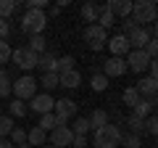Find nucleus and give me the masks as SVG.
Listing matches in <instances>:
<instances>
[{"label": "nucleus", "mask_w": 158, "mask_h": 148, "mask_svg": "<svg viewBox=\"0 0 158 148\" xmlns=\"http://www.w3.org/2000/svg\"><path fill=\"white\" fill-rule=\"evenodd\" d=\"M132 21L137 27H148V24H156L158 21V6L153 0H137L132 3Z\"/></svg>", "instance_id": "1"}, {"label": "nucleus", "mask_w": 158, "mask_h": 148, "mask_svg": "<svg viewBox=\"0 0 158 148\" xmlns=\"http://www.w3.org/2000/svg\"><path fill=\"white\" fill-rule=\"evenodd\" d=\"M48 27V13L45 11H34V8H27L21 16V32L34 37V34H42Z\"/></svg>", "instance_id": "2"}, {"label": "nucleus", "mask_w": 158, "mask_h": 148, "mask_svg": "<svg viewBox=\"0 0 158 148\" xmlns=\"http://www.w3.org/2000/svg\"><path fill=\"white\" fill-rule=\"evenodd\" d=\"M121 137H124L121 127L106 124V127H100V130H95L92 143H95V148H118V146H121Z\"/></svg>", "instance_id": "3"}, {"label": "nucleus", "mask_w": 158, "mask_h": 148, "mask_svg": "<svg viewBox=\"0 0 158 148\" xmlns=\"http://www.w3.org/2000/svg\"><path fill=\"white\" fill-rule=\"evenodd\" d=\"M13 95L19 98V101H32L34 95H37V80H34L32 74H24V77H19L16 82H13Z\"/></svg>", "instance_id": "4"}, {"label": "nucleus", "mask_w": 158, "mask_h": 148, "mask_svg": "<svg viewBox=\"0 0 158 148\" xmlns=\"http://www.w3.org/2000/svg\"><path fill=\"white\" fill-rule=\"evenodd\" d=\"M85 42L90 45V50H103L108 42V32L103 27H98V24H90L85 29Z\"/></svg>", "instance_id": "5"}, {"label": "nucleus", "mask_w": 158, "mask_h": 148, "mask_svg": "<svg viewBox=\"0 0 158 148\" xmlns=\"http://www.w3.org/2000/svg\"><path fill=\"white\" fill-rule=\"evenodd\" d=\"M37 58H40V56H37L34 50H29L27 45H24V48H16V50L11 53V61L16 63L19 69H24V72H29V69H37Z\"/></svg>", "instance_id": "6"}, {"label": "nucleus", "mask_w": 158, "mask_h": 148, "mask_svg": "<svg viewBox=\"0 0 158 148\" xmlns=\"http://www.w3.org/2000/svg\"><path fill=\"white\" fill-rule=\"evenodd\" d=\"M124 61H127V69H132L135 74L148 72V66H150V56H148L145 50H129Z\"/></svg>", "instance_id": "7"}, {"label": "nucleus", "mask_w": 158, "mask_h": 148, "mask_svg": "<svg viewBox=\"0 0 158 148\" xmlns=\"http://www.w3.org/2000/svg\"><path fill=\"white\" fill-rule=\"evenodd\" d=\"M53 114L58 116V124H69V119L77 114V103H74L71 98H61V101H56V106H53Z\"/></svg>", "instance_id": "8"}, {"label": "nucleus", "mask_w": 158, "mask_h": 148, "mask_svg": "<svg viewBox=\"0 0 158 148\" xmlns=\"http://www.w3.org/2000/svg\"><path fill=\"white\" fill-rule=\"evenodd\" d=\"M71 143H74V132H71L69 124H58L56 130L50 132V146H56V148H71Z\"/></svg>", "instance_id": "9"}, {"label": "nucleus", "mask_w": 158, "mask_h": 148, "mask_svg": "<svg viewBox=\"0 0 158 148\" xmlns=\"http://www.w3.org/2000/svg\"><path fill=\"white\" fill-rule=\"evenodd\" d=\"M53 106H56V98L50 95V93H37V95L29 101V108H32L34 114H50L53 111Z\"/></svg>", "instance_id": "10"}, {"label": "nucleus", "mask_w": 158, "mask_h": 148, "mask_svg": "<svg viewBox=\"0 0 158 148\" xmlns=\"http://www.w3.org/2000/svg\"><path fill=\"white\" fill-rule=\"evenodd\" d=\"M127 72H129V69H127V61H124V58L111 56V58L103 61V74H106L108 80H113V77H124Z\"/></svg>", "instance_id": "11"}, {"label": "nucleus", "mask_w": 158, "mask_h": 148, "mask_svg": "<svg viewBox=\"0 0 158 148\" xmlns=\"http://www.w3.org/2000/svg\"><path fill=\"white\" fill-rule=\"evenodd\" d=\"M106 45H108V50H111V56H116V58H124L127 53L132 50V48H129V40H127L124 34H113Z\"/></svg>", "instance_id": "12"}, {"label": "nucleus", "mask_w": 158, "mask_h": 148, "mask_svg": "<svg viewBox=\"0 0 158 148\" xmlns=\"http://www.w3.org/2000/svg\"><path fill=\"white\" fill-rule=\"evenodd\" d=\"M127 40H129V48H132V50H145V45L150 42V29H148V27H137Z\"/></svg>", "instance_id": "13"}, {"label": "nucleus", "mask_w": 158, "mask_h": 148, "mask_svg": "<svg viewBox=\"0 0 158 148\" xmlns=\"http://www.w3.org/2000/svg\"><path fill=\"white\" fill-rule=\"evenodd\" d=\"M135 87H137V93H140V98H158V80H153L150 74L142 77Z\"/></svg>", "instance_id": "14"}, {"label": "nucleus", "mask_w": 158, "mask_h": 148, "mask_svg": "<svg viewBox=\"0 0 158 148\" xmlns=\"http://www.w3.org/2000/svg\"><path fill=\"white\" fill-rule=\"evenodd\" d=\"M103 8H108L113 16H121V19H129L132 16V3H129V0H108Z\"/></svg>", "instance_id": "15"}, {"label": "nucleus", "mask_w": 158, "mask_h": 148, "mask_svg": "<svg viewBox=\"0 0 158 148\" xmlns=\"http://www.w3.org/2000/svg\"><path fill=\"white\" fill-rule=\"evenodd\" d=\"M79 85H82V74H79L77 69H71V72H66V74H58V87H66V90H77Z\"/></svg>", "instance_id": "16"}, {"label": "nucleus", "mask_w": 158, "mask_h": 148, "mask_svg": "<svg viewBox=\"0 0 158 148\" xmlns=\"http://www.w3.org/2000/svg\"><path fill=\"white\" fill-rule=\"evenodd\" d=\"M153 106H158V98H140L137 106L132 108V114L140 116V119H148V116L153 114Z\"/></svg>", "instance_id": "17"}, {"label": "nucleus", "mask_w": 158, "mask_h": 148, "mask_svg": "<svg viewBox=\"0 0 158 148\" xmlns=\"http://www.w3.org/2000/svg\"><path fill=\"white\" fill-rule=\"evenodd\" d=\"M56 63H58V56H56V53H50V50H45L42 56L37 58V69H42V74L56 72Z\"/></svg>", "instance_id": "18"}, {"label": "nucleus", "mask_w": 158, "mask_h": 148, "mask_svg": "<svg viewBox=\"0 0 158 148\" xmlns=\"http://www.w3.org/2000/svg\"><path fill=\"white\" fill-rule=\"evenodd\" d=\"M27 143L32 148H42L48 143V132L45 130H40V127H32V130L27 132Z\"/></svg>", "instance_id": "19"}, {"label": "nucleus", "mask_w": 158, "mask_h": 148, "mask_svg": "<svg viewBox=\"0 0 158 148\" xmlns=\"http://www.w3.org/2000/svg\"><path fill=\"white\" fill-rule=\"evenodd\" d=\"M90 130H100V127L111 124V119H108V111H103V108H98V111H92L90 114Z\"/></svg>", "instance_id": "20"}, {"label": "nucleus", "mask_w": 158, "mask_h": 148, "mask_svg": "<svg viewBox=\"0 0 158 148\" xmlns=\"http://www.w3.org/2000/svg\"><path fill=\"white\" fill-rule=\"evenodd\" d=\"M98 16H100V8H98L95 3H85V6H82V19L87 21V27H90V24H98Z\"/></svg>", "instance_id": "21"}, {"label": "nucleus", "mask_w": 158, "mask_h": 148, "mask_svg": "<svg viewBox=\"0 0 158 148\" xmlns=\"http://www.w3.org/2000/svg\"><path fill=\"white\" fill-rule=\"evenodd\" d=\"M29 50H34L37 56H42V53L48 50V40H45V34H34V37H29Z\"/></svg>", "instance_id": "22"}, {"label": "nucleus", "mask_w": 158, "mask_h": 148, "mask_svg": "<svg viewBox=\"0 0 158 148\" xmlns=\"http://www.w3.org/2000/svg\"><path fill=\"white\" fill-rule=\"evenodd\" d=\"M127 127H129V132H135V135H145V119H140V116H135V114H129L127 116Z\"/></svg>", "instance_id": "23"}, {"label": "nucleus", "mask_w": 158, "mask_h": 148, "mask_svg": "<svg viewBox=\"0 0 158 148\" xmlns=\"http://www.w3.org/2000/svg\"><path fill=\"white\" fill-rule=\"evenodd\" d=\"M108 82H111V80H108L103 72H98V74H92V77H90V87H92L95 93H103V90L108 87Z\"/></svg>", "instance_id": "24"}, {"label": "nucleus", "mask_w": 158, "mask_h": 148, "mask_svg": "<svg viewBox=\"0 0 158 148\" xmlns=\"http://www.w3.org/2000/svg\"><path fill=\"white\" fill-rule=\"evenodd\" d=\"M40 130H45V132H53V130H56V127H58V116L56 114H53V111H50V114H42V116H40Z\"/></svg>", "instance_id": "25"}, {"label": "nucleus", "mask_w": 158, "mask_h": 148, "mask_svg": "<svg viewBox=\"0 0 158 148\" xmlns=\"http://www.w3.org/2000/svg\"><path fill=\"white\" fill-rule=\"evenodd\" d=\"M8 116H27V103L24 101H19V98H13L11 103H8Z\"/></svg>", "instance_id": "26"}, {"label": "nucleus", "mask_w": 158, "mask_h": 148, "mask_svg": "<svg viewBox=\"0 0 158 148\" xmlns=\"http://www.w3.org/2000/svg\"><path fill=\"white\" fill-rule=\"evenodd\" d=\"M37 85H42V87H45V93H50L53 87H58V74H56V72H48V74H42V77L37 80Z\"/></svg>", "instance_id": "27"}, {"label": "nucleus", "mask_w": 158, "mask_h": 148, "mask_svg": "<svg viewBox=\"0 0 158 148\" xmlns=\"http://www.w3.org/2000/svg\"><path fill=\"white\" fill-rule=\"evenodd\" d=\"M113 24H116V16H113V13L108 11V8H100V16H98V27H103V29L108 32V29H111Z\"/></svg>", "instance_id": "28"}, {"label": "nucleus", "mask_w": 158, "mask_h": 148, "mask_svg": "<svg viewBox=\"0 0 158 148\" xmlns=\"http://www.w3.org/2000/svg\"><path fill=\"white\" fill-rule=\"evenodd\" d=\"M16 8H19V3L16 0H0V19H11L13 13H16Z\"/></svg>", "instance_id": "29"}, {"label": "nucleus", "mask_w": 158, "mask_h": 148, "mask_svg": "<svg viewBox=\"0 0 158 148\" xmlns=\"http://www.w3.org/2000/svg\"><path fill=\"white\" fill-rule=\"evenodd\" d=\"M13 93V82L8 77V72H0V98H8Z\"/></svg>", "instance_id": "30"}, {"label": "nucleus", "mask_w": 158, "mask_h": 148, "mask_svg": "<svg viewBox=\"0 0 158 148\" xmlns=\"http://www.w3.org/2000/svg\"><path fill=\"white\" fill-rule=\"evenodd\" d=\"M121 146L124 148H142V137L135 135V132H127V135L121 137Z\"/></svg>", "instance_id": "31"}, {"label": "nucleus", "mask_w": 158, "mask_h": 148, "mask_svg": "<svg viewBox=\"0 0 158 148\" xmlns=\"http://www.w3.org/2000/svg\"><path fill=\"white\" fill-rule=\"evenodd\" d=\"M71 69H74V58L71 56H61V58H58L56 74H66V72H71Z\"/></svg>", "instance_id": "32"}, {"label": "nucleus", "mask_w": 158, "mask_h": 148, "mask_svg": "<svg viewBox=\"0 0 158 148\" xmlns=\"http://www.w3.org/2000/svg\"><path fill=\"white\" fill-rule=\"evenodd\" d=\"M71 132H74V135H87V132H90V122H87L85 116L74 119V124H71Z\"/></svg>", "instance_id": "33"}, {"label": "nucleus", "mask_w": 158, "mask_h": 148, "mask_svg": "<svg viewBox=\"0 0 158 148\" xmlns=\"http://www.w3.org/2000/svg\"><path fill=\"white\" fill-rule=\"evenodd\" d=\"M13 127H16L13 124V116H6V114L0 116V137H8L13 132Z\"/></svg>", "instance_id": "34"}, {"label": "nucleus", "mask_w": 158, "mask_h": 148, "mask_svg": "<svg viewBox=\"0 0 158 148\" xmlns=\"http://www.w3.org/2000/svg\"><path fill=\"white\" fill-rule=\"evenodd\" d=\"M145 135L158 137V114H150V116L145 119Z\"/></svg>", "instance_id": "35"}, {"label": "nucleus", "mask_w": 158, "mask_h": 148, "mask_svg": "<svg viewBox=\"0 0 158 148\" xmlns=\"http://www.w3.org/2000/svg\"><path fill=\"white\" fill-rule=\"evenodd\" d=\"M121 98H124V103H127L129 108H135V106H137V101H140V93H137V87H127Z\"/></svg>", "instance_id": "36"}, {"label": "nucleus", "mask_w": 158, "mask_h": 148, "mask_svg": "<svg viewBox=\"0 0 158 148\" xmlns=\"http://www.w3.org/2000/svg\"><path fill=\"white\" fill-rule=\"evenodd\" d=\"M8 140H11L13 146H24V143H27V130H21V127H13V132L8 135Z\"/></svg>", "instance_id": "37"}, {"label": "nucleus", "mask_w": 158, "mask_h": 148, "mask_svg": "<svg viewBox=\"0 0 158 148\" xmlns=\"http://www.w3.org/2000/svg\"><path fill=\"white\" fill-rule=\"evenodd\" d=\"M11 45H8L6 40H0V63H6V61H11Z\"/></svg>", "instance_id": "38"}, {"label": "nucleus", "mask_w": 158, "mask_h": 148, "mask_svg": "<svg viewBox=\"0 0 158 148\" xmlns=\"http://www.w3.org/2000/svg\"><path fill=\"white\" fill-rule=\"evenodd\" d=\"M145 53L150 56V61H153V58H158V40H156V37H150V42L145 45Z\"/></svg>", "instance_id": "39"}, {"label": "nucleus", "mask_w": 158, "mask_h": 148, "mask_svg": "<svg viewBox=\"0 0 158 148\" xmlns=\"http://www.w3.org/2000/svg\"><path fill=\"white\" fill-rule=\"evenodd\" d=\"M85 146H87V135H74L71 148H85Z\"/></svg>", "instance_id": "40"}, {"label": "nucleus", "mask_w": 158, "mask_h": 148, "mask_svg": "<svg viewBox=\"0 0 158 148\" xmlns=\"http://www.w3.org/2000/svg\"><path fill=\"white\" fill-rule=\"evenodd\" d=\"M8 32H11L8 21H6V19H0V40H6V37H8Z\"/></svg>", "instance_id": "41"}, {"label": "nucleus", "mask_w": 158, "mask_h": 148, "mask_svg": "<svg viewBox=\"0 0 158 148\" xmlns=\"http://www.w3.org/2000/svg\"><path fill=\"white\" fill-rule=\"evenodd\" d=\"M148 69H150V77H153V80H158V58H153Z\"/></svg>", "instance_id": "42"}, {"label": "nucleus", "mask_w": 158, "mask_h": 148, "mask_svg": "<svg viewBox=\"0 0 158 148\" xmlns=\"http://www.w3.org/2000/svg\"><path fill=\"white\" fill-rule=\"evenodd\" d=\"M0 148H16V146H13L8 137H0Z\"/></svg>", "instance_id": "43"}, {"label": "nucleus", "mask_w": 158, "mask_h": 148, "mask_svg": "<svg viewBox=\"0 0 158 148\" xmlns=\"http://www.w3.org/2000/svg\"><path fill=\"white\" fill-rule=\"evenodd\" d=\"M58 13H61V8H58V6H50V8H48V16H58Z\"/></svg>", "instance_id": "44"}, {"label": "nucleus", "mask_w": 158, "mask_h": 148, "mask_svg": "<svg viewBox=\"0 0 158 148\" xmlns=\"http://www.w3.org/2000/svg\"><path fill=\"white\" fill-rule=\"evenodd\" d=\"M150 37H156V40H158V21L153 24V32H150Z\"/></svg>", "instance_id": "45"}, {"label": "nucleus", "mask_w": 158, "mask_h": 148, "mask_svg": "<svg viewBox=\"0 0 158 148\" xmlns=\"http://www.w3.org/2000/svg\"><path fill=\"white\" fill-rule=\"evenodd\" d=\"M16 148H32V146H29V143H24V146H16Z\"/></svg>", "instance_id": "46"}, {"label": "nucleus", "mask_w": 158, "mask_h": 148, "mask_svg": "<svg viewBox=\"0 0 158 148\" xmlns=\"http://www.w3.org/2000/svg\"><path fill=\"white\" fill-rule=\"evenodd\" d=\"M42 148H56V146H42Z\"/></svg>", "instance_id": "47"}, {"label": "nucleus", "mask_w": 158, "mask_h": 148, "mask_svg": "<svg viewBox=\"0 0 158 148\" xmlns=\"http://www.w3.org/2000/svg\"><path fill=\"white\" fill-rule=\"evenodd\" d=\"M156 146H158V137H156Z\"/></svg>", "instance_id": "48"}]
</instances>
